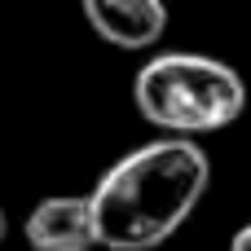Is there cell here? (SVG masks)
Listing matches in <instances>:
<instances>
[{"instance_id":"cell-4","label":"cell","mask_w":251,"mask_h":251,"mask_svg":"<svg viewBox=\"0 0 251 251\" xmlns=\"http://www.w3.org/2000/svg\"><path fill=\"white\" fill-rule=\"evenodd\" d=\"M88 26L97 40L124 53L154 49L168 31V4L163 0H79Z\"/></svg>"},{"instance_id":"cell-5","label":"cell","mask_w":251,"mask_h":251,"mask_svg":"<svg viewBox=\"0 0 251 251\" xmlns=\"http://www.w3.org/2000/svg\"><path fill=\"white\" fill-rule=\"evenodd\" d=\"M229 251H251V225H243V229L229 238Z\"/></svg>"},{"instance_id":"cell-3","label":"cell","mask_w":251,"mask_h":251,"mask_svg":"<svg viewBox=\"0 0 251 251\" xmlns=\"http://www.w3.org/2000/svg\"><path fill=\"white\" fill-rule=\"evenodd\" d=\"M31 251H97L93 194H49L31 207L22 225Z\"/></svg>"},{"instance_id":"cell-6","label":"cell","mask_w":251,"mask_h":251,"mask_svg":"<svg viewBox=\"0 0 251 251\" xmlns=\"http://www.w3.org/2000/svg\"><path fill=\"white\" fill-rule=\"evenodd\" d=\"M4 238H9V221H4V207H0V247H4Z\"/></svg>"},{"instance_id":"cell-2","label":"cell","mask_w":251,"mask_h":251,"mask_svg":"<svg viewBox=\"0 0 251 251\" xmlns=\"http://www.w3.org/2000/svg\"><path fill=\"white\" fill-rule=\"evenodd\" d=\"M132 101L146 124L168 137H203L229 128L247 110L243 75L207 53H159L132 79Z\"/></svg>"},{"instance_id":"cell-1","label":"cell","mask_w":251,"mask_h":251,"mask_svg":"<svg viewBox=\"0 0 251 251\" xmlns=\"http://www.w3.org/2000/svg\"><path fill=\"white\" fill-rule=\"evenodd\" d=\"M212 163L194 137H159L101 172L93 194L97 243L106 251H154L203 203Z\"/></svg>"}]
</instances>
